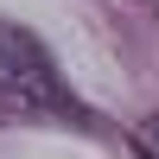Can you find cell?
<instances>
[{"label": "cell", "instance_id": "cell-1", "mask_svg": "<svg viewBox=\"0 0 159 159\" xmlns=\"http://www.w3.org/2000/svg\"><path fill=\"white\" fill-rule=\"evenodd\" d=\"M0 108L7 115H38V121H76V96L64 89L51 51L25 25H0Z\"/></svg>", "mask_w": 159, "mask_h": 159}, {"label": "cell", "instance_id": "cell-2", "mask_svg": "<svg viewBox=\"0 0 159 159\" xmlns=\"http://www.w3.org/2000/svg\"><path fill=\"white\" fill-rule=\"evenodd\" d=\"M134 147H140V159H159V115L134 127Z\"/></svg>", "mask_w": 159, "mask_h": 159}]
</instances>
